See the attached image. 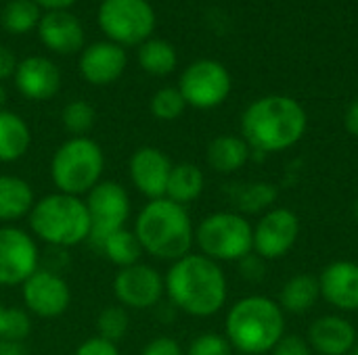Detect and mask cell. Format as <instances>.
<instances>
[{
	"mask_svg": "<svg viewBox=\"0 0 358 355\" xmlns=\"http://www.w3.org/2000/svg\"><path fill=\"white\" fill-rule=\"evenodd\" d=\"M164 285L170 305L193 318L218 314L229 297L224 270L201 253H189L172 262Z\"/></svg>",
	"mask_w": 358,
	"mask_h": 355,
	"instance_id": "obj_1",
	"label": "cell"
},
{
	"mask_svg": "<svg viewBox=\"0 0 358 355\" xmlns=\"http://www.w3.org/2000/svg\"><path fill=\"white\" fill-rule=\"evenodd\" d=\"M308 128L304 107L285 94H268L254 100L241 115V138L254 153H279L302 140Z\"/></svg>",
	"mask_w": 358,
	"mask_h": 355,
	"instance_id": "obj_2",
	"label": "cell"
},
{
	"mask_svg": "<svg viewBox=\"0 0 358 355\" xmlns=\"http://www.w3.org/2000/svg\"><path fill=\"white\" fill-rule=\"evenodd\" d=\"M134 234L143 251L162 262H176L191 253L195 228L185 205L166 197L143 205L134 220Z\"/></svg>",
	"mask_w": 358,
	"mask_h": 355,
	"instance_id": "obj_3",
	"label": "cell"
},
{
	"mask_svg": "<svg viewBox=\"0 0 358 355\" xmlns=\"http://www.w3.org/2000/svg\"><path fill=\"white\" fill-rule=\"evenodd\" d=\"M224 337L231 347L241 354H271L285 337V316L281 305L264 295L239 299L227 314Z\"/></svg>",
	"mask_w": 358,
	"mask_h": 355,
	"instance_id": "obj_4",
	"label": "cell"
},
{
	"mask_svg": "<svg viewBox=\"0 0 358 355\" xmlns=\"http://www.w3.org/2000/svg\"><path fill=\"white\" fill-rule=\"evenodd\" d=\"M27 224L31 236L52 249H71L90 239V218L84 199L57 190L36 199Z\"/></svg>",
	"mask_w": 358,
	"mask_h": 355,
	"instance_id": "obj_5",
	"label": "cell"
},
{
	"mask_svg": "<svg viewBox=\"0 0 358 355\" xmlns=\"http://www.w3.org/2000/svg\"><path fill=\"white\" fill-rule=\"evenodd\" d=\"M105 172V153L88 136H71L59 144L50 159V180L57 192L86 197Z\"/></svg>",
	"mask_w": 358,
	"mask_h": 355,
	"instance_id": "obj_6",
	"label": "cell"
},
{
	"mask_svg": "<svg viewBox=\"0 0 358 355\" xmlns=\"http://www.w3.org/2000/svg\"><path fill=\"white\" fill-rule=\"evenodd\" d=\"M195 245L216 264L241 262L254 251V226L237 211H216L195 228Z\"/></svg>",
	"mask_w": 358,
	"mask_h": 355,
	"instance_id": "obj_7",
	"label": "cell"
},
{
	"mask_svg": "<svg viewBox=\"0 0 358 355\" xmlns=\"http://www.w3.org/2000/svg\"><path fill=\"white\" fill-rule=\"evenodd\" d=\"M96 19L109 42L122 48L141 46L155 29V10L149 0H103Z\"/></svg>",
	"mask_w": 358,
	"mask_h": 355,
	"instance_id": "obj_8",
	"label": "cell"
},
{
	"mask_svg": "<svg viewBox=\"0 0 358 355\" xmlns=\"http://www.w3.org/2000/svg\"><path fill=\"white\" fill-rule=\"evenodd\" d=\"M90 218V243L99 245L113 232L126 228L132 213L128 190L115 180H101L84 199Z\"/></svg>",
	"mask_w": 358,
	"mask_h": 355,
	"instance_id": "obj_9",
	"label": "cell"
},
{
	"mask_svg": "<svg viewBox=\"0 0 358 355\" xmlns=\"http://www.w3.org/2000/svg\"><path fill=\"white\" fill-rule=\"evenodd\" d=\"M231 88L233 82L229 69L212 59H199L191 63L178 80V90L187 107L201 111L220 107L229 98Z\"/></svg>",
	"mask_w": 358,
	"mask_h": 355,
	"instance_id": "obj_10",
	"label": "cell"
},
{
	"mask_svg": "<svg viewBox=\"0 0 358 355\" xmlns=\"http://www.w3.org/2000/svg\"><path fill=\"white\" fill-rule=\"evenodd\" d=\"M40 268V249L31 232L0 226V287L23 285Z\"/></svg>",
	"mask_w": 358,
	"mask_h": 355,
	"instance_id": "obj_11",
	"label": "cell"
},
{
	"mask_svg": "<svg viewBox=\"0 0 358 355\" xmlns=\"http://www.w3.org/2000/svg\"><path fill=\"white\" fill-rule=\"evenodd\" d=\"M111 289L117 303L134 312H145L155 308L166 295L164 276L153 266L141 262L128 268H120L113 276Z\"/></svg>",
	"mask_w": 358,
	"mask_h": 355,
	"instance_id": "obj_12",
	"label": "cell"
},
{
	"mask_svg": "<svg viewBox=\"0 0 358 355\" xmlns=\"http://www.w3.org/2000/svg\"><path fill=\"white\" fill-rule=\"evenodd\" d=\"M21 299L31 316L52 320L69 310L71 289L57 270L38 268L21 285Z\"/></svg>",
	"mask_w": 358,
	"mask_h": 355,
	"instance_id": "obj_13",
	"label": "cell"
},
{
	"mask_svg": "<svg viewBox=\"0 0 358 355\" xmlns=\"http://www.w3.org/2000/svg\"><path fill=\"white\" fill-rule=\"evenodd\" d=\"M300 236V220L287 207H275L262 213L254 226V253L266 259L285 257Z\"/></svg>",
	"mask_w": 358,
	"mask_h": 355,
	"instance_id": "obj_14",
	"label": "cell"
},
{
	"mask_svg": "<svg viewBox=\"0 0 358 355\" xmlns=\"http://www.w3.org/2000/svg\"><path fill=\"white\" fill-rule=\"evenodd\" d=\"M170 157L157 146H141L128 159V176L134 188L149 201L166 197L172 172Z\"/></svg>",
	"mask_w": 358,
	"mask_h": 355,
	"instance_id": "obj_15",
	"label": "cell"
},
{
	"mask_svg": "<svg viewBox=\"0 0 358 355\" xmlns=\"http://www.w3.org/2000/svg\"><path fill=\"white\" fill-rule=\"evenodd\" d=\"M126 50L109 40L94 42L86 46L80 54L78 69L80 75L92 86H109L117 82L126 69Z\"/></svg>",
	"mask_w": 358,
	"mask_h": 355,
	"instance_id": "obj_16",
	"label": "cell"
},
{
	"mask_svg": "<svg viewBox=\"0 0 358 355\" xmlns=\"http://www.w3.org/2000/svg\"><path fill=\"white\" fill-rule=\"evenodd\" d=\"M321 297L342 312H358V264L338 259L323 268L319 276Z\"/></svg>",
	"mask_w": 358,
	"mask_h": 355,
	"instance_id": "obj_17",
	"label": "cell"
},
{
	"mask_svg": "<svg viewBox=\"0 0 358 355\" xmlns=\"http://www.w3.org/2000/svg\"><path fill=\"white\" fill-rule=\"evenodd\" d=\"M17 90L27 100H48L61 88V71L46 56H27L17 65L13 75Z\"/></svg>",
	"mask_w": 358,
	"mask_h": 355,
	"instance_id": "obj_18",
	"label": "cell"
},
{
	"mask_svg": "<svg viewBox=\"0 0 358 355\" xmlns=\"http://www.w3.org/2000/svg\"><path fill=\"white\" fill-rule=\"evenodd\" d=\"M38 36L57 54H73L84 48V27L69 10H46L40 17Z\"/></svg>",
	"mask_w": 358,
	"mask_h": 355,
	"instance_id": "obj_19",
	"label": "cell"
},
{
	"mask_svg": "<svg viewBox=\"0 0 358 355\" xmlns=\"http://www.w3.org/2000/svg\"><path fill=\"white\" fill-rule=\"evenodd\" d=\"M306 341L319 355H348L357 345V328L342 316H321L308 326Z\"/></svg>",
	"mask_w": 358,
	"mask_h": 355,
	"instance_id": "obj_20",
	"label": "cell"
},
{
	"mask_svg": "<svg viewBox=\"0 0 358 355\" xmlns=\"http://www.w3.org/2000/svg\"><path fill=\"white\" fill-rule=\"evenodd\" d=\"M34 203L36 195L27 180L13 174H0V226H10L17 220L27 218Z\"/></svg>",
	"mask_w": 358,
	"mask_h": 355,
	"instance_id": "obj_21",
	"label": "cell"
},
{
	"mask_svg": "<svg viewBox=\"0 0 358 355\" xmlns=\"http://www.w3.org/2000/svg\"><path fill=\"white\" fill-rule=\"evenodd\" d=\"M206 159L216 174H235L252 159V149L241 136L222 134L208 144Z\"/></svg>",
	"mask_w": 358,
	"mask_h": 355,
	"instance_id": "obj_22",
	"label": "cell"
},
{
	"mask_svg": "<svg viewBox=\"0 0 358 355\" xmlns=\"http://www.w3.org/2000/svg\"><path fill=\"white\" fill-rule=\"evenodd\" d=\"M31 132L25 119L13 111H0V163H15L27 155Z\"/></svg>",
	"mask_w": 358,
	"mask_h": 355,
	"instance_id": "obj_23",
	"label": "cell"
},
{
	"mask_svg": "<svg viewBox=\"0 0 358 355\" xmlns=\"http://www.w3.org/2000/svg\"><path fill=\"white\" fill-rule=\"evenodd\" d=\"M206 186V176L199 165L195 163H174L170 178H168V188H166V199L178 203V205H189L197 201L203 192Z\"/></svg>",
	"mask_w": 358,
	"mask_h": 355,
	"instance_id": "obj_24",
	"label": "cell"
},
{
	"mask_svg": "<svg viewBox=\"0 0 358 355\" xmlns=\"http://www.w3.org/2000/svg\"><path fill=\"white\" fill-rule=\"evenodd\" d=\"M321 297V287H319V276L313 274H298L292 276L279 295V305L283 312L289 314H306L308 310L315 308V303Z\"/></svg>",
	"mask_w": 358,
	"mask_h": 355,
	"instance_id": "obj_25",
	"label": "cell"
},
{
	"mask_svg": "<svg viewBox=\"0 0 358 355\" xmlns=\"http://www.w3.org/2000/svg\"><path fill=\"white\" fill-rule=\"evenodd\" d=\"M279 190L271 182H245V184H233L231 188V201L241 213H266L268 207L275 203ZM237 211V213H239Z\"/></svg>",
	"mask_w": 358,
	"mask_h": 355,
	"instance_id": "obj_26",
	"label": "cell"
},
{
	"mask_svg": "<svg viewBox=\"0 0 358 355\" xmlns=\"http://www.w3.org/2000/svg\"><path fill=\"white\" fill-rule=\"evenodd\" d=\"M99 251L107 257L109 264H113L117 270L120 268H128L141 262V257L145 255L134 230L122 228L117 232H113L111 236H107L101 245Z\"/></svg>",
	"mask_w": 358,
	"mask_h": 355,
	"instance_id": "obj_27",
	"label": "cell"
},
{
	"mask_svg": "<svg viewBox=\"0 0 358 355\" xmlns=\"http://www.w3.org/2000/svg\"><path fill=\"white\" fill-rule=\"evenodd\" d=\"M176 50L168 40L162 38H149L138 46V65L149 75H168L176 69Z\"/></svg>",
	"mask_w": 358,
	"mask_h": 355,
	"instance_id": "obj_28",
	"label": "cell"
},
{
	"mask_svg": "<svg viewBox=\"0 0 358 355\" xmlns=\"http://www.w3.org/2000/svg\"><path fill=\"white\" fill-rule=\"evenodd\" d=\"M40 6L34 0H10L2 10V25L8 33L23 36L38 27Z\"/></svg>",
	"mask_w": 358,
	"mask_h": 355,
	"instance_id": "obj_29",
	"label": "cell"
},
{
	"mask_svg": "<svg viewBox=\"0 0 358 355\" xmlns=\"http://www.w3.org/2000/svg\"><path fill=\"white\" fill-rule=\"evenodd\" d=\"M128 328H130V316H128V310L122 308L120 303L107 305L96 316V335L115 345L126 339Z\"/></svg>",
	"mask_w": 358,
	"mask_h": 355,
	"instance_id": "obj_30",
	"label": "cell"
},
{
	"mask_svg": "<svg viewBox=\"0 0 358 355\" xmlns=\"http://www.w3.org/2000/svg\"><path fill=\"white\" fill-rule=\"evenodd\" d=\"M96 121L94 107L86 100H71L61 111V123L71 136H86Z\"/></svg>",
	"mask_w": 358,
	"mask_h": 355,
	"instance_id": "obj_31",
	"label": "cell"
},
{
	"mask_svg": "<svg viewBox=\"0 0 358 355\" xmlns=\"http://www.w3.org/2000/svg\"><path fill=\"white\" fill-rule=\"evenodd\" d=\"M149 107H151V113L157 119H162V121H174V119H178L185 113L187 103H185V98H182V94H180L178 88L166 86V88H159L153 94Z\"/></svg>",
	"mask_w": 358,
	"mask_h": 355,
	"instance_id": "obj_32",
	"label": "cell"
},
{
	"mask_svg": "<svg viewBox=\"0 0 358 355\" xmlns=\"http://www.w3.org/2000/svg\"><path fill=\"white\" fill-rule=\"evenodd\" d=\"M31 333V314L25 308H6L4 312V341L23 343Z\"/></svg>",
	"mask_w": 358,
	"mask_h": 355,
	"instance_id": "obj_33",
	"label": "cell"
},
{
	"mask_svg": "<svg viewBox=\"0 0 358 355\" xmlns=\"http://www.w3.org/2000/svg\"><path fill=\"white\" fill-rule=\"evenodd\" d=\"M185 355H233V347L224 335L203 333L191 341Z\"/></svg>",
	"mask_w": 358,
	"mask_h": 355,
	"instance_id": "obj_34",
	"label": "cell"
},
{
	"mask_svg": "<svg viewBox=\"0 0 358 355\" xmlns=\"http://www.w3.org/2000/svg\"><path fill=\"white\" fill-rule=\"evenodd\" d=\"M73 355H122V354H120V347H117L115 343H111V341H107V339H103V337L94 335V337H90V339L82 341V343L78 345V349H76V354Z\"/></svg>",
	"mask_w": 358,
	"mask_h": 355,
	"instance_id": "obj_35",
	"label": "cell"
},
{
	"mask_svg": "<svg viewBox=\"0 0 358 355\" xmlns=\"http://www.w3.org/2000/svg\"><path fill=\"white\" fill-rule=\"evenodd\" d=\"M273 355H313V349L308 341L300 335H285L275 349L271 352Z\"/></svg>",
	"mask_w": 358,
	"mask_h": 355,
	"instance_id": "obj_36",
	"label": "cell"
},
{
	"mask_svg": "<svg viewBox=\"0 0 358 355\" xmlns=\"http://www.w3.org/2000/svg\"><path fill=\"white\" fill-rule=\"evenodd\" d=\"M141 355H185V349L180 347V343L172 337H155L151 339L145 347Z\"/></svg>",
	"mask_w": 358,
	"mask_h": 355,
	"instance_id": "obj_37",
	"label": "cell"
},
{
	"mask_svg": "<svg viewBox=\"0 0 358 355\" xmlns=\"http://www.w3.org/2000/svg\"><path fill=\"white\" fill-rule=\"evenodd\" d=\"M239 274H241L243 278L252 280V282L262 280L264 274H266L264 259H262L260 255H256V253H250L248 257H243V259L239 262Z\"/></svg>",
	"mask_w": 358,
	"mask_h": 355,
	"instance_id": "obj_38",
	"label": "cell"
},
{
	"mask_svg": "<svg viewBox=\"0 0 358 355\" xmlns=\"http://www.w3.org/2000/svg\"><path fill=\"white\" fill-rule=\"evenodd\" d=\"M17 65L19 63H17V56L13 54V50H8L6 46L0 44V82L13 77L17 71Z\"/></svg>",
	"mask_w": 358,
	"mask_h": 355,
	"instance_id": "obj_39",
	"label": "cell"
},
{
	"mask_svg": "<svg viewBox=\"0 0 358 355\" xmlns=\"http://www.w3.org/2000/svg\"><path fill=\"white\" fill-rule=\"evenodd\" d=\"M344 126L348 130V134H352L355 138H358V98L352 100L344 113Z\"/></svg>",
	"mask_w": 358,
	"mask_h": 355,
	"instance_id": "obj_40",
	"label": "cell"
},
{
	"mask_svg": "<svg viewBox=\"0 0 358 355\" xmlns=\"http://www.w3.org/2000/svg\"><path fill=\"white\" fill-rule=\"evenodd\" d=\"M34 2L46 10H67L71 4H76V0H34Z\"/></svg>",
	"mask_w": 358,
	"mask_h": 355,
	"instance_id": "obj_41",
	"label": "cell"
},
{
	"mask_svg": "<svg viewBox=\"0 0 358 355\" xmlns=\"http://www.w3.org/2000/svg\"><path fill=\"white\" fill-rule=\"evenodd\" d=\"M0 355H23L21 343H13V341H0Z\"/></svg>",
	"mask_w": 358,
	"mask_h": 355,
	"instance_id": "obj_42",
	"label": "cell"
},
{
	"mask_svg": "<svg viewBox=\"0 0 358 355\" xmlns=\"http://www.w3.org/2000/svg\"><path fill=\"white\" fill-rule=\"evenodd\" d=\"M4 312H6V308L0 305V341H2V333H4Z\"/></svg>",
	"mask_w": 358,
	"mask_h": 355,
	"instance_id": "obj_43",
	"label": "cell"
},
{
	"mask_svg": "<svg viewBox=\"0 0 358 355\" xmlns=\"http://www.w3.org/2000/svg\"><path fill=\"white\" fill-rule=\"evenodd\" d=\"M4 105H6V90H4V86L0 84V111L4 109Z\"/></svg>",
	"mask_w": 358,
	"mask_h": 355,
	"instance_id": "obj_44",
	"label": "cell"
},
{
	"mask_svg": "<svg viewBox=\"0 0 358 355\" xmlns=\"http://www.w3.org/2000/svg\"><path fill=\"white\" fill-rule=\"evenodd\" d=\"M355 220H357V224H358V197H357V201H355Z\"/></svg>",
	"mask_w": 358,
	"mask_h": 355,
	"instance_id": "obj_45",
	"label": "cell"
},
{
	"mask_svg": "<svg viewBox=\"0 0 358 355\" xmlns=\"http://www.w3.org/2000/svg\"><path fill=\"white\" fill-rule=\"evenodd\" d=\"M348 355H358V343L357 345H355V347H352V352H350V354Z\"/></svg>",
	"mask_w": 358,
	"mask_h": 355,
	"instance_id": "obj_46",
	"label": "cell"
}]
</instances>
